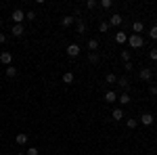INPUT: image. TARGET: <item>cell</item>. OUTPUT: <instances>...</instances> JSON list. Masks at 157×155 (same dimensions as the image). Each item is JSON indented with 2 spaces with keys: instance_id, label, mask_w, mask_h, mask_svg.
<instances>
[{
  "instance_id": "cell-9",
  "label": "cell",
  "mask_w": 157,
  "mask_h": 155,
  "mask_svg": "<svg viewBox=\"0 0 157 155\" xmlns=\"http://www.w3.org/2000/svg\"><path fill=\"white\" fill-rule=\"evenodd\" d=\"M117 86H120L124 92H128V88H130V82H128V78H117Z\"/></svg>"
},
{
  "instance_id": "cell-35",
  "label": "cell",
  "mask_w": 157,
  "mask_h": 155,
  "mask_svg": "<svg viewBox=\"0 0 157 155\" xmlns=\"http://www.w3.org/2000/svg\"><path fill=\"white\" fill-rule=\"evenodd\" d=\"M17 155H25V153H23V151H19V153H17Z\"/></svg>"
},
{
  "instance_id": "cell-17",
  "label": "cell",
  "mask_w": 157,
  "mask_h": 155,
  "mask_svg": "<svg viewBox=\"0 0 157 155\" xmlns=\"http://www.w3.org/2000/svg\"><path fill=\"white\" fill-rule=\"evenodd\" d=\"M73 21H75V17H63V19H61V25H63V27H69Z\"/></svg>"
},
{
  "instance_id": "cell-6",
  "label": "cell",
  "mask_w": 157,
  "mask_h": 155,
  "mask_svg": "<svg viewBox=\"0 0 157 155\" xmlns=\"http://www.w3.org/2000/svg\"><path fill=\"white\" fill-rule=\"evenodd\" d=\"M11 61H13L11 52H6V50H4V52H0V63H2V65H11Z\"/></svg>"
},
{
  "instance_id": "cell-19",
  "label": "cell",
  "mask_w": 157,
  "mask_h": 155,
  "mask_svg": "<svg viewBox=\"0 0 157 155\" xmlns=\"http://www.w3.org/2000/svg\"><path fill=\"white\" fill-rule=\"evenodd\" d=\"M63 82H65V84H71L73 82V73L71 72H65V73H63Z\"/></svg>"
},
{
  "instance_id": "cell-11",
  "label": "cell",
  "mask_w": 157,
  "mask_h": 155,
  "mask_svg": "<svg viewBox=\"0 0 157 155\" xmlns=\"http://www.w3.org/2000/svg\"><path fill=\"white\" fill-rule=\"evenodd\" d=\"M143 29H145V23H143V21H134V23H132V32H134V34H138V36H140V32H143Z\"/></svg>"
},
{
  "instance_id": "cell-23",
  "label": "cell",
  "mask_w": 157,
  "mask_h": 155,
  "mask_svg": "<svg viewBox=\"0 0 157 155\" xmlns=\"http://www.w3.org/2000/svg\"><path fill=\"white\" fill-rule=\"evenodd\" d=\"M109 29V21H101L98 23V32H107Z\"/></svg>"
},
{
  "instance_id": "cell-2",
  "label": "cell",
  "mask_w": 157,
  "mask_h": 155,
  "mask_svg": "<svg viewBox=\"0 0 157 155\" xmlns=\"http://www.w3.org/2000/svg\"><path fill=\"white\" fill-rule=\"evenodd\" d=\"M11 34H13V36H15V38H21V36H23V34H25V27H23V25H21V23L13 25Z\"/></svg>"
},
{
  "instance_id": "cell-20",
  "label": "cell",
  "mask_w": 157,
  "mask_h": 155,
  "mask_svg": "<svg viewBox=\"0 0 157 155\" xmlns=\"http://www.w3.org/2000/svg\"><path fill=\"white\" fill-rule=\"evenodd\" d=\"M6 76H9V78H17V67H11V65H9V67H6Z\"/></svg>"
},
{
  "instance_id": "cell-21",
  "label": "cell",
  "mask_w": 157,
  "mask_h": 155,
  "mask_svg": "<svg viewBox=\"0 0 157 155\" xmlns=\"http://www.w3.org/2000/svg\"><path fill=\"white\" fill-rule=\"evenodd\" d=\"M27 143V134H17V145H25Z\"/></svg>"
},
{
  "instance_id": "cell-27",
  "label": "cell",
  "mask_w": 157,
  "mask_h": 155,
  "mask_svg": "<svg viewBox=\"0 0 157 155\" xmlns=\"http://www.w3.org/2000/svg\"><path fill=\"white\" fill-rule=\"evenodd\" d=\"M124 69H126V72H132V69H134L132 61H126V63H124Z\"/></svg>"
},
{
  "instance_id": "cell-16",
  "label": "cell",
  "mask_w": 157,
  "mask_h": 155,
  "mask_svg": "<svg viewBox=\"0 0 157 155\" xmlns=\"http://www.w3.org/2000/svg\"><path fill=\"white\" fill-rule=\"evenodd\" d=\"M111 118L115 119V122H120V119H124V111H121V109H113V113H111Z\"/></svg>"
},
{
  "instance_id": "cell-36",
  "label": "cell",
  "mask_w": 157,
  "mask_h": 155,
  "mask_svg": "<svg viewBox=\"0 0 157 155\" xmlns=\"http://www.w3.org/2000/svg\"><path fill=\"white\" fill-rule=\"evenodd\" d=\"M0 27H2V19H0Z\"/></svg>"
},
{
  "instance_id": "cell-30",
  "label": "cell",
  "mask_w": 157,
  "mask_h": 155,
  "mask_svg": "<svg viewBox=\"0 0 157 155\" xmlns=\"http://www.w3.org/2000/svg\"><path fill=\"white\" fill-rule=\"evenodd\" d=\"M149 57H151V61H157V48H151V52H149Z\"/></svg>"
},
{
  "instance_id": "cell-29",
  "label": "cell",
  "mask_w": 157,
  "mask_h": 155,
  "mask_svg": "<svg viewBox=\"0 0 157 155\" xmlns=\"http://www.w3.org/2000/svg\"><path fill=\"white\" fill-rule=\"evenodd\" d=\"M97 0H88V2H86V6H88V9H97Z\"/></svg>"
},
{
  "instance_id": "cell-34",
  "label": "cell",
  "mask_w": 157,
  "mask_h": 155,
  "mask_svg": "<svg viewBox=\"0 0 157 155\" xmlns=\"http://www.w3.org/2000/svg\"><path fill=\"white\" fill-rule=\"evenodd\" d=\"M151 95H155V96H157V86H151Z\"/></svg>"
},
{
  "instance_id": "cell-3",
  "label": "cell",
  "mask_w": 157,
  "mask_h": 155,
  "mask_svg": "<svg viewBox=\"0 0 157 155\" xmlns=\"http://www.w3.org/2000/svg\"><path fill=\"white\" fill-rule=\"evenodd\" d=\"M23 19H25V13L23 11H19V9H15V11H13V21H15V25L21 23Z\"/></svg>"
},
{
  "instance_id": "cell-31",
  "label": "cell",
  "mask_w": 157,
  "mask_h": 155,
  "mask_svg": "<svg viewBox=\"0 0 157 155\" xmlns=\"http://www.w3.org/2000/svg\"><path fill=\"white\" fill-rule=\"evenodd\" d=\"M25 19H29V21H34V19H36V13H34V11L25 13Z\"/></svg>"
},
{
  "instance_id": "cell-22",
  "label": "cell",
  "mask_w": 157,
  "mask_h": 155,
  "mask_svg": "<svg viewBox=\"0 0 157 155\" xmlns=\"http://www.w3.org/2000/svg\"><path fill=\"white\" fill-rule=\"evenodd\" d=\"M88 61H90L92 65H94V63H98V52H90V55H88Z\"/></svg>"
},
{
  "instance_id": "cell-1",
  "label": "cell",
  "mask_w": 157,
  "mask_h": 155,
  "mask_svg": "<svg viewBox=\"0 0 157 155\" xmlns=\"http://www.w3.org/2000/svg\"><path fill=\"white\" fill-rule=\"evenodd\" d=\"M128 44L132 48H140L145 44V40H143V36H138V34H132V36H128Z\"/></svg>"
},
{
  "instance_id": "cell-33",
  "label": "cell",
  "mask_w": 157,
  "mask_h": 155,
  "mask_svg": "<svg viewBox=\"0 0 157 155\" xmlns=\"http://www.w3.org/2000/svg\"><path fill=\"white\" fill-rule=\"evenodd\" d=\"M4 42H6V36H4V34H0V44H4Z\"/></svg>"
},
{
  "instance_id": "cell-32",
  "label": "cell",
  "mask_w": 157,
  "mask_h": 155,
  "mask_svg": "<svg viewBox=\"0 0 157 155\" xmlns=\"http://www.w3.org/2000/svg\"><path fill=\"white\" fill-rule=\"evenodd\" d=\"M121 59H124V61H130V50H121Z\"/></svg>"
},
{
  "instance_id": "cell-8",
  "label": "cell",
  "mask_w": 157,
  "mask_h": 155,
  "mask_svg": "<svg viewBox=\"0 0 157 155\" xmlns=\"http://www.w3.org/2000/svg\"><path fill=\"white\" fill-rule=\"evenodd\" d=\"M153 122H155V118H153L151 113H143V115H140V124H145V126H151Z\"/></svg>"
},
{
  "instance_id": "cell-25",
  "label": "cell",
  "mask_w": 157,
  "mask_h": 155,
  "mask_svg": "<svg viewBox=\"0 0 157 155\" xmlns=\"http://www.w3.org/2000/svg\"><path fill=\"white\" fill-rule=\"evenodd\" d=\"M101 6H103V9H111L113 2H111V0H101Z\"/></svg>"
},
{
  "instance_id": "cell-5",
  "label": "cell",
  "mask_w": 157,
  "mask_h": 155,
  "mask_svg": "<svg viewBox=\"0 0 157 155\" xmlns=\"http://www.w3.org/2000/svg\"><path fill=\"white\" fill-rule=\"evenodd\" d=\"M138 76H140V80H145V82H151V76H153V73H151V67H143Z\"/></svg>"
},
{
  "instance_id": "cell-4",
  "label": "cell",
  "mask_w": 157,
  "mask_h": 155,
  "mask_svg": "<svg viewBox=\"0 0 157 155\" xmlns=\"http://www.w3.org/2000/svg\"><path fill=\"white\" fill-rule=\"evenodd\" d=\"M80 50H82V48L78 46V44H69V46H67V57H78Z\"/></svg>"
},
{
  "instance_id": "cell-10",
  "label": "cell",
  "mask_w": 157,
  "mask_h": 155,
  "mask_svg": "<svg viewBox=\"0 0 157 155\" xmlns=\"http://www.w3.org/2000/svg\"><path fill=\"white\" fill-rule=\"evenodd\" d=\"M75 25H78V34H86V23L82 21V17H75Z\"/></svg>"
},
{
  "instance_id": "cell-12",
  "label": "cell",
  "mask_w": 157,
  "mask_h": 155,
  "mask_svg": "<svg viewBox=\"0 0 157 155\" xmlns=\"http://www.w3.org/2000/svg\"><path fill=\"white\" fill-rule=\"evenodd\" d=\"M105 101H107V103H115V101H117V92L107 90V92H105Z\"/></svg>"
},
{
  "instance_id": "cell-14",
  "label": "cell",
  "mask_w": 157,
  "mask_h": 155,
  "mask_svg": "<svg viewBox=\"0 0 157 155\" xmlns=\"http://www.w3.org/2000/svg\"><path fill=\"white\" fill-rule=\"evenodd\" d=\"M117 103H121V105H128V103H130V95H128V92H121V95L117 96Z\"/></svg>"
},
{
  "instance_id": "cell-7",
  "label": "cell",
  "mask_w": 157,
  "mask_h": 155,
  "mask_svg": "<svg viewBox=\"0 0 157 155\" xmlns=\"http://www.w3.org/2000/svg\"><path fill=\"white\" fill-rule=\"evenodd\" d=\"M121 21H124V19H121V15L115 13V15H111V19H109V27H111V25H113V27H117V25H121Z\"/></svg>"
},
{
  "instance_id": "cell-13",
  "label": "cell",
  "mask_w": 157,
  "mask_h": 155,
  "mask_svg": "<svg viewBox=\"0 0 157 155\" xmlns=\"http://www.w3.org/2000/svg\"><path fill=\"white\" fill-rule=\"evenodd\" d=\"M115 42H117V44H126V42H128V36H126L124 32H117V34H115Z\"/></svg>"
},
{
  "instance_id": "cell-15",
  "label": "cell",
  "mask_w": 157,
  "mask_h": 155,
  "mask_svg": "<svg viewBox=\"0 0 157 155\" xmlns=\"http://www.w3.org/2000/svg\"><path fill=\"white\" fill-rule=\"evenodd\" d=\"M88 50H90V52H97L98 50V40H94V38L88 40Z\"/></svg>"
},
{
  "instance_id": "cell-28",
  "label": "cell",
  "mask_w": 157,
  "mask_h": 155,
  "mask_svg": "<svg viewBox=\"0 0 157 155\" xmlns=\"http://www.w3.org/2000/svg\"><path fill=\"white\" fill-rule=\"evenodd\" d=\"M149 36L153 38V40H157V25H153V27H151V32H149Z\"/></svg>"
},
{
  "instance_id": "cell-18",
  "label": "cell",
  "mask_w": 157,
  "mask_h": 155,
  "mask_svg": "<svg viewBox=\"0 0 157 155\" xmlns=\"http://www.w3.org/2000/svg\"><path fill=\"white\" fill-rule=\"evenodd\" d=\"M105 82L107 84H115L117 82V76H115V73H107V76H105Z\"/></svg>"
},
{
  "instance_id": "cell-24",
  "label": "cell",
  "mask_w": 157,
  "mask_h": 155,
  "mask_svg": "<svg viewBox=\"0 0 157 155\" xmlns=\"http://www.w3.org/2000/svg\"><path fill=\"white\" fill-rule=\"evenodd\" d=\"M136 124H138V119H134V118H130L128 122H126V126H128V128H136Z\"/></svg>"
},
{
  "instance_id": "cell-26",
  "label": "cell",
  "mask_w": 157,
  "mask_h": 155,
  "mask_svg": "<svg viewBox=\"0 0 157 155\" xmlns=\"http://www.w3.org/2000/svg\"><path fill=\"white\" fill-rule=\"evenodd\" d=\"M38 153H40V151H38L36 147H29V149L25 151V155H38Z\"/></svg>"
}]
</instances>
